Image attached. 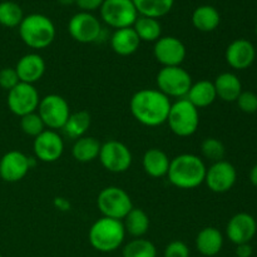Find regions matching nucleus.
I'll return each instance as SVG.
<instances>
[{
  "instance_id": "0eeeda50",
  "label": "nucleus",
  "mask_w": 257,
  "mask_h": 257,
  "mask_svg": "<svg viewBox=\"0 0 257 257\" xmlns=\"http://www.w3.org/2000/svg\"><path fill=\"white\" fill-rule=\"evenodd\" d=\"M157 89L167 95L168 98H177L182 99L186 98L191 85H192V78L191 74L182 67H162L158 72L157 78Z\"/></svg>"
},
{
  "instance_id": "c9c22d12",
  "label": "nucleus",
  "mask_w": 257,
  "mask_h": 257,
  "mask_svg": "<svg viewBox=\"0 0 257 257\" xmlns=\"http://www.w3.org/2000/svg\"><path fill=\"white\" fill-rule=\"evenodd\" d=\"M20 83L19 77H18V73L15 70V68H3L0 70V88L7 92H9L10 89L15 87V85Z\"/></svg>"
},
{
  "instance_id": "39448f33",
  "label": "nucleus",
  "mask_w": 257,
  "mask_h": 257,
  "mask_svg": "<svg viewBox=\"0 0 257 257\" xmlns=\"http://www.w3.org/2000/svg\"><path fill=\"white\" fill-rule=\"evenodd\" d=\"M166 123L178 137H191L198 130L200 113L192 103L182 98L172 103Z\"/></svg>"
},
{
  "instance_id": "4c0bfd02",
  "label": "nucleus",
  "mask_w": 257,
  "mask_h": 257,
  "mask_svg": "<svg viewBox=\"0 0 257 257\" xmlns=\"http://www.w3.org/2000/svg\"><path fill=\"white\" fill-rule=\"evenodd\" d=\"M104 0H75V4L82 9V12H94V10L100 9Z\"/></svg>"
},
{
  "instance_id": "4be33fe9",
  "label": "nucleus",
  "mask_w": 257,
  "mask_h": 257,
  "mask_svg": "<svg viewBox=\"0 0 257 257\" xmlns=\"http://www.w3.org/2000/svg\"><path fill=\"white\" fill-rule=\"evenodd\" d=\"M223 235L218 228L208 226L202 228L196 237V248L201 255L213 257L222 250Z\"/></svg>"
},
{
  "instance_id": "412c9836",
  "label": "nucleus",
  "mask_w": 257,
  "mask_h": 257,
  "mask_svg": "<svg viewBox=\"0 0 257 257\" xmlns=\"http://www.w3.org/2000/svg\"><path fill=\"white\" fill-rule=\"evenodd\" d=\"M171 158L160 148H150L145 152L142 166L145 172L152 178H162L167 176Z\"/></svg>"
},
{
  "instance_id": "c03bdc74",
  "label": "nucleus",
  "mask_w": 257,
  "mask_h": 257,
  "mask_svg": "<svg viewBox=\"0 0 257 257\" xmlns=\"http://www.w3.org/2000/svg\"><path fill=\"white\" fill-rule=\"evenodd\" d=\"M0 2H7V0H0Z\"/></svg>"
},
{
  "instance_id": "bb28decb",
  "label": "nucleus",
  "mask_w": 257,
  "mask_h": 257,
  "mask_svg": "<svg viewBox=\"0 0 257 257\" xmlns=\"http://www.w3.org/2000/svg\"><path fill=\"white\" fill-rule=\"evenodd\" d=\"M125 233H130L135 238L143 237L150 228V217L142 208L133 207L122 220Z\"/></svg>"
},
{
  "instance_id": "a19ab883",
  "label": "nucleus",
  "mask_w": 257,
  "mask_h": 257,
  "mask_svg": "<svg viewBox=\"0 0 257 257\" xmlns=\"http://www.w3.org/2000/svg\"><path fill=\"white\" fill-rule=\"evenodd\" d=\"M250 181H251V183H252L253 186H256V187H257V163L255 166H253L252 168H251Z\"/></svg>"
},
{
  "instance_id": "e433bc0d",
  "label": "nucleus",
  "mask_w": 257,
  "mask_h": 257,
  "mask_svg": "<svg viewBox=\"0 0 257 257\" xmlns=\"http://www.w3.org/2000/svg\"><path fill=\"white\" fill-rule=\"evenodd\" d=\"M165 257H190V248L183 241L176 240L168 243L165 248Z\"/></svg>"
},
{
  "instance_id": "6e6552de",
  "label": "nucleus",
  "mask_w": 257,
  "mask_h": 257,
  "mask_svg": "<svg viewBox=\"0 0 257 257\" xmlns=\"http://www.w3.org/2000/svg\"><path fill=\"white\" fill-rule=\"evenodd\" d=\"M99 10L103 22L115 30L133 27L138 18L132 0H104Z\"/></svg>"
},
{
  "instance_id": "58836bf2",
  "label": "nucleus",
  "mask_w": 257,
  "mask_h": 257,
  "mask_svg": "<svg viewBox=\"0 0 257 257\" xmlns=\"http://www.w3.org/2000/svg\"><path fill=\"white\" fill-rule=\"evenodd\" d=\"M253 253V248L250 243H241L236 245V256L237 257H251Z\"/></svg>"
},
{
  "instance_id": "b1692460",
  "label": "nucleus",
  "mask_w": 257,
  "mask_h": 257,
  "mask_svg": "<svg viewBox=\"0 0 257 257\" xmlns=\"http://www.w3.org/2000/svg\"><path fill=\"white\" fill-rule=\"evenodd\" d=\"M186 99L190 103H192L197 109L210 107L217 99L213 82L202 79L196 83H192L187 95H186Z\"/></svg>"
},
{
  "instance_id": "f3484780",
  "label": "nucleus",
  "mask_w": 257,
  "mask_h": 257,
  "mask_svg": "<svg viewBox=\"0 0 257 257\" xmlns=\"http://www.w3.org/2000/svg\"><path fill=\"white\" fill-rule=\"evenodd\" d=\"M257 232V223L250 213L240 212L230 218L226 226V235L235 245L250 243Z\"/></svg>"
},
{
  "instance_id": "f704fd0d",
  "label": "nucleus",
  "mask_w": 257,
  "mask_h": 257,
  "mask_svg": "<svg viewBox=\"0 0 257 257\" xmlns=\"http://www.w3.org/2000/svg\"><path fill=\"white\" fill-rule=\"evenodd\" d=\"M236 103L243 113L252 114L257 112V94L251 90H242L236 99Z\"/></svg>"
},
{
  "instance_id": "393cba45",
  "label": "nucleus",
  "mask_w": 257,
  "mask_h": 257,
  "mask_svg": "<svg viewBox=\"0 0 257 257\" xmlns=\"http://www.w3.org/2000/svg\"><path fill=\"white\" fill-rule=\"evenodd\" d=\"M221 23V15L212 5H201L192 13V24L202 33H210L217 29Z\"/></svg>"
},
{
  "instance_id": "2f4dec72",
  "label": "nucleus",
  "mask_w": 257,
  "mask_h": 257,
  "mask_svg": "<svg viewBox=\"0 0 257 257\" xmlns=\"http://www.w3.org/2000/svg\"><path fill=\"white\" fill-rule=\"evenodd\" d=\"M123 257H157V248L150 240L140 237L130 241L123 247Z\"/></svg>"
},
{
  "instance_id": "a18cd8bd",
  "label": "nucleus",
  "mask_w": 257,
  "mask_h": 257,
  "mask_svg": "<svg viewBox=\"0 0 257 257\" xmlns=\"http://www.w3.org/2000/svg\"><path fill=\"white\" fill-rule=\"evenodd\" d=\"M0 257H3V256H2V255H0Z\"/></svg>"
},
{
  "instance_id": "20e7f679",
  "label": "nucleus",
  "mask_w": 257,
  "mask_h": 257,
  "mask_svg": "<svg viewBox=\"0 0 257 257\" xmlns=\"http://www.w3.org/2000/svg\"><path fill=\"white\" fill-rule=\"evenodd\" d=\"M125 237L123 222L109 217H100L89 228L90 246L99 252H113L120 247Z\"/></svg>"
},
{
  "instance_id": "5701e85b",
  "label": "nucleus",
  "mask_w": 257,
  "mask_h": 257,
  "mask_svg": "<svg viewBox=\"0 0 257 257\" xmlns=\"http://www.w3.org/2000/svg\"><path fill=\"white\" fill-rule=\"evenodd\" d=\"M216 95L223 102H236L238 95L242 92V84L236 74L231 72L221 73L216 77L215 82Z\"/></svg>"
},
{
  "instance_id": "72a5a7b5",
  "label": "nucleus",
  "mask_w": 257,
  "mask_h": 257,
  "mask_svg": "<svg viewBox=\"0 0 257 257\" xmlns=\"http://www.w3.org/2000/svg\"><path fill=\"white\" fill-rule=\"evenodd\" d=\"M20 128L27 136L35 138L45 131V124L37 112L29 113L20 118Z\"/></svg>"
},
{
  "instance_id": "dca6fc26",
  "label": "nucleus",
  "mask_w": 257,
  "mask_h": 257,
  "mask_svg": "<svg viewBox=\"0 0 257 257\" xmlns=\"http://www.w3.org/2000/svg\"><path fill=\"white\" fill-rule=\"evenodd\" d=\"M35 158L45 163H53L62 157L64 152V142L57 131L45 130L33 142Z\"/></svg>"
},
{
  "instance_id": "a878e982",
  "label": "nucleus",
  "mask_w": 257,
  "mask_h": 257,
  "mask_svg": "<svg viewBox=\"0 0 257 257\" xmlns=\"http://www.w3.org/2000/svg\"><path fill=\"white\" fill-rule=\"evenodd\" d=\"M100 146L102 143L97 138L90 137V136L78 138L72 148L73 158L80 163L92 162V161L97 160L99 156Z\"/></svg>"
},
{
  "instance_id": "473e14b6",
  "label": "nucleus",
  "mask_w": 257,
  "mask_h": 257,
  "mask_svg": "<svg viewBox=\"0 0 257 257\" xmlns=\"http://www.w3.org/2000/svg\"><path fill=\"white\" fill-rule=\"evenodd\" d=\"M201 152L206 160L211 161L212 163L222 161L226 155L225 145L217 138H206L201 145Z\"/></svg>"
},
{
  "instance_id": "6ab92c4d",
  "label": "nucleus",
  "mask_w": 257,
  "mask_h": 257,
  "mask_svg": "<svg viewBox=\"0 0 257 257\" xmlns=\"http://www.w3.org/2000/svg\"><path fill=\"white\" fill-rule=\"evenodd\" d=\"M19 80L28 84H34L43 78L45 73V62L42 55L29 53L18 60L15 65Z\"/></svg>"
},
{
  "instance_id": "f8f14e48",
  "label": "nucleus",
  "mask_w": 257,
  "mask_h": 257,
  "mask_svg": "<svg viewBox=\"0 0 257 257\" xmlns=\"http://www.w3.org/2000/svg\"><path fill=\"white\" fill-rule=\"evenodd\" d=\"M68 32L75 42L89 44L100 39L103 28L98 18L92 13L80 12L70 18L68 23Z\"/></svg>"
},
{
  "instance_id": "1a4fd4ad",
  "label": "nucleus",
  "mask_w": 257,
  "mask_h": 257,
  "mask_svg": "<svg viewBox=\"0 0 257 257\" xmlns=\"http://www.w3.org/2000/svg\"><path fill=\"white\" fill-rule=\"evenodd\" d=\"M37 113L48 130L58 131L64 127L70 115V108L62 95L48 94L40 98Z\"/></svg>"
},
{
  "instance_id": "4468645a",
  "label": "nucleus",
  "mask_w": 257,
  "mask_h": 257,
  "mask_svg": "<svg viewBox=\"0 0 257 257\" xmlns=\"http://www.w3.org/2000/svg\"><path fill=\"white\" fill-rule=\"evenodd\" d=\"M237 172L232 163L222 160L212 163L206 171L205 183L215 193L228 192L235 186Z\"/></svg>"
},
{
  "instance_id": "2eb2a0df",
  "label": "nucleus",
  "mask_w": 257,
  "mask_h": 257,
  "mask_svg": "<svg viewBox=\"0 0 257 257\" xmlns=\"http://www.w3.org/2000/svg\"><path fill=\"white\" fill-rule=\"evenodd\" d=\"M32 166L33 158L20 151H9L0 160V178L9 183L19 182L28 175Z\"/></svg>"
},
{
  "instance_id": "c85d7f7f",
  "label": "nucleus",
  "mask_w": 257,
  "mask_h": 257,
  "mask_svg": "<svg viewBox=\"0 0 257 257\" xmlns=\"http://www.w3.org/2000/svg\"><path fill=\"white\" fill-rule=\"evenodd\" d=\"M138 15L160 19L172 10L175 0H132Z\"/></svg>"
},
{
  "instance_id": "f03ea898",
  "label": "nucleus",
  "mask_w": 257,
  "mask_h": 257,
  "mask_svg": "<svg viewBox=\"0 0 257 257\" xmlns=\"http://www.w3.org/2000/svg\"><path fill=\"white\" fill-rule=\"evenodd\" d=\"M206 171L207 167L198 156L183 153L171 160L167 177L180 190H193L205 182Z\"/></svg>"
},
{
  "instance_id": "f257e3e1",
  "label": "nucleus",
  "mask_w": 257,
  "mask_h": 257,
  "mask_svg": "<svg viewBox=\"0 0 257 257\" xmlns=\"http://www.w3.org/2000/svg\"><path fill=\"white\" fill-rule=\"evenodd\" d=\"M170 98L158 89H140L132 95L130 109L137 122L146 127H160L167 122L171 109Z\"/></svg>"
},
{
  "instance_id": "423d86ee",
  "label": "nucleus",
  "mask_w": 257,
  "mask_h": 257,
  "mask_svg": "<svg viewBox=\"0 0 257 257\" xmlns=\"http://www.w3.org/2000/svg\"><path fill=\"white\" fill-rule=\"evenodd\" d=\"M97 206L103 217L122 221L133 208V202L130 195L123 188L109 186L99 192L97 197Z\"/></svg>"
},
{
  "instance_id": "7ed1b4c3",
  "label": "nucleus",
  "mask_w": 257,
  "mask_h": 257,
  "mask_svg": "<svg viewBox=\"0 0 257 257\" xmlns=\"http://www.w3.org/2000/svg\"><path fill=\"white\" fill-rule=\"evenodd\" d=\"M20 39L27 47L32 49H45L55 39V25L50 18L44 14L27 15L22 20L19 27Z\"/></svg>"
},
{
  "instance_id": "9d476101",
  "label": "nucleus",
  "mask_w": 257,
  "mask_h": 257,
  "mask_svg": "<svg viewBox=\"0 0 257 257\" xmlns=\"http://www.w3.org/2000/svg\"><path fill=\"white\" fill-rule=\"evenodd\" d=\"M103 167L112 173H123L132 166V152L124 143L110 140L102 143L98 156Z\"/></svg>"
},
{
  "instance_id": "79ce46f5",
  "label": "nucleus",
  "mask_w": 257,
  "mask_h": 257,
  "mask_svg": "<svg viewBox=\"0 0 257 257\" xmlns=\"http://www.w3.org/2000/svg\"><path fill=\"white\" fill-rule=\"evenodd\" d=\"M58 3H59L60 5H64V7H67V5L75 4V0H58Z\"/></svg>"
},
{
  "instance_id": "ea45409f",
  "label": "nucleus",
  "mask_w": 257,
  "mask_h": 257,
  "mask_svg": "<svg viewBox=\"0 0 257 257\" xmlns=\"http://www.w3.org/2000/svg\"><path fill=\"white\" fill-rule=\"evenodd\" d=\"M55 205L62 211H65L69 208V202L67 200H64V198H55Z\"/></svg>"
},
{
  "instance_id": "9b49d317",
  "label": "nucleus",
  "mask_w": 257,
  "mask_h": 257,
  "mask_svg": "<svg viewBox=\"0 0 257 257\" xmlns=\"http://www.w3.org/2000/svg\"><path fill=\"white\" fill-rule=\"evenodd\" d=\"M40 97L34 84L18 83L13 89L8 92L7 104L13 114L18 117H24L29 113L37 112Z\"/></svg>"
},
{
  "instance_id": "a211bd4d",
  "label": "nucleus",
  "mask_w": 257,
  "mask_h": 257,
  "mask_svg": "<svg viewBox=\"0 0 257 257\" xmlns=\"http://www.w3.org/2000/svg\"><path fill=\"white\" fill-rule=\"evenodd\" d=\"M225 58L231 68L237 70L247 69L256 58V49L247 39H236L226 48Z\"/></svg>"
},
{
  "instance_id": "ddd939ff",
  "label": "nucleus",
  "mask_w": 257,
  "mask_h": 257,
  "mask_svg": "<svg viewBox=\"0 0 257 257\" xmlns=\"http://www.w3.org/2000/svg\"><path fill=\"white\" fill-rule=\"evenodd\" d=\"M153 55L162 67H180L185 62L187 49L182 40L168 35L155 42Z\"/></svg>"
},
{
  "instance_id": "c756f323",
  "label": "nucleus",
  "mask_w": 257,
  "mask_h": 257,
  "mask_svg": "<svg viewBox=\"0 0 257 257\" xmlns=\"http://www.w3.org/2000/svg\"><path fill=\"white\" fill-rule=\"evenodd\" d=\"M132 28L137 33L141 42L155 43L160 39L161 34H162V28H161L158 19L142 17V15H138L137 20H136Z\"/></svg>"
},
{
  "instance_id": "cd10ccee",
  "label": "nucleus",
  "mask_w": 257,
  "mask_h": 257,
  "mask_svg": "<svg viewBox=\"0 0 257 257\" xmlns=\"http://www.w3.org/2000/svg\"><path fill=\"white\" fill-rule=\"evenodd\" d=\"M90 122H92L90 114L87 110H78V112L70 113L69 118L62 130L68 138L77 141L78 138L84 137L90 127Z\"/></svg>"
},
{
  "instance_id": "37998d69",
  "label": "nucleus",
  "mask_w": 257,
  "mask_h": 257,
  "mask_svg": "<svg viewBox=\"0 0 257 257\" xmlns=\"http://www.w3.org/2000/svg\"><path fill=\"white\" fill-rule=\"evenodd\" d=\"M256 35H257V24H256Z\"/></svg>"
},
{
  "instance_id": "7c9ffc66",
  "label": "nucleus",
  "mask_w": 257,
  "mask_h": 257,
  "mask_svg": "<svg viewBox=\"0 0 257 257\" xmlns=\"http://www.w3.org/2000/svg\"><path fill=\"white\" fill-rule=\"evenodd\" d=\"M23 19L24 13L19 4L12 0L0 2V25L5 28H17Z\"/></svg>"
},
{
  "instance_id": "aec40b11",
  "label": "nucleus",
  "mask_w": 257,
  "mask_h": 257,
  "mask_svg": "<svg viewBox=\"0 0 257 257\" xmlns=\"http://www.w3.org/2000/svg\"><path fill=\"white\" fill-rule=\"evenodd\" d=\"M141 45V39L132 27L114 30L110 37V47L113 52L122 57L135 54Z\"/></svg>"
}]
</instances>
